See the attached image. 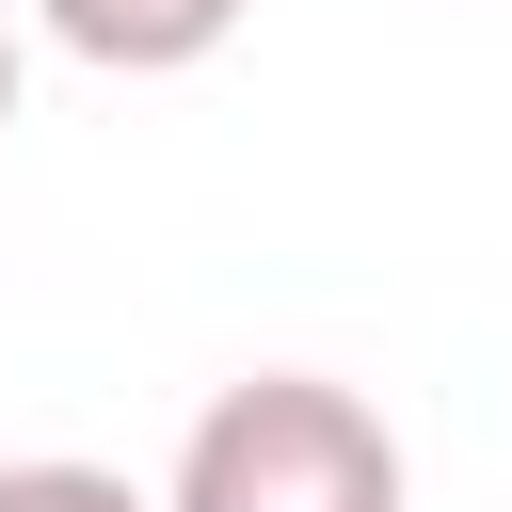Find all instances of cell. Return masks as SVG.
Instances as JSON below:
<instances>
[{"label": "cell", "mask_w": 512, "mask_h": 512, "mask_svg": "<svg viewBox=\"0 0 512 512\" xmlns=\"http://www.w3.org/2000/svg\"><path fill=\"white\" fill-rule=\"evenodd\" d=\"M0 512H160L128 464H80V448H32V464H0Z\"/></svg>", "instance_id": "3957f363"}, {"label": "cell", "mask_w": 512, "mask_h": 512, "mask_svg": "<svg viewBox=\"0 0 512 512\" xmlns=\"http://www.w3.org/2000/svg\"><path fill=\"white\" fill-rule=\"evenodd\" d=\"M16 80H32V48H16V16H0V128H16Z\"/></svg>", "instance_id": "277c9868"}, {"label": "cell", "mask_w": 512, "mask_h": 512, "mask_svg": "<svg viewBox=\"0 0 512 512\" xmlns=\"http://www.w3.org/2000/svg\"><path fill=\"white\" fill-rule=\"evenodd\" d=\"M240 16H256V0H32V32H48L64 64H96V80H192Z\"/></svg>", "instance_id": "7a4b0ae2"}, {"label": "cell", "mask_w": 512, "mask_h": 512, "mask_svg": "<svg viewBox=\"0 0 512 512\" xmlns=\"http://www.w3.org/2000/svg\"><path fill=\"white\" fill-rule=\"evenodd\" d=\"M416 480H400V432H384V400L368 384H336V368H256V384H224L192 432H176V480H160V512H400Z\"/></svg>", "instance_id": "6da1fadb"}]
</instances>
